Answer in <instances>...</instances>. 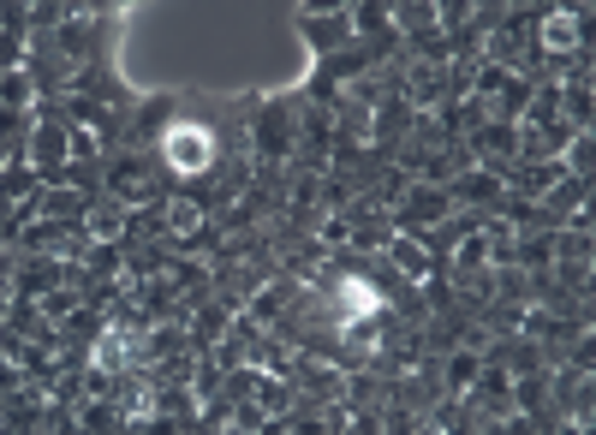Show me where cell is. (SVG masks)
<instances>
[{"label":"cell","mask_w":596,"mask_h":435,"mask_svg":"<svg viewBox=\"0 0 596 435\" xmlns=\"http://www.w3.org/2000/svg\"><path fill=\"white\" fill-rule=\"evenodd\" d=\"M30 144H36V167L60 173V161H66V149H60V144H66V132H60V126H36Z\"/></svg>","instance_id":"obj_1"},{"label":"cell","mask_w":596,"mask_h":435,"mask_svg":"<svg viewBox=\"0 0 596 435\" xmlns=\"http://www.w3.org/2000/svg\"><path fill=\"white\" fill-rule=\"evenodd\" d=\"M573 42H579L573 12H549V18H543V48H549V54H567Z\"/></svg>","instance_id":"obj_2"}]
</instances>
